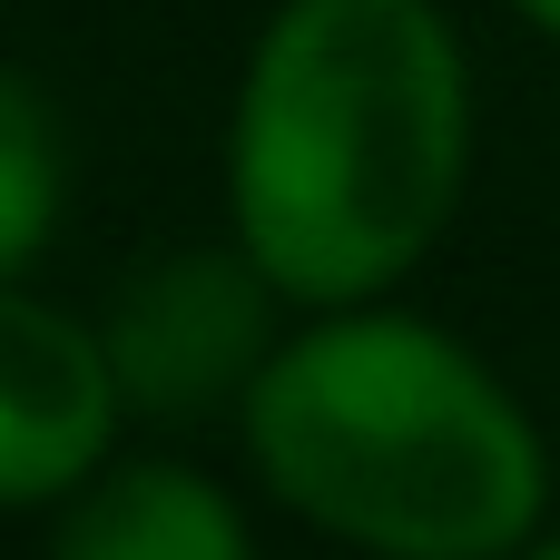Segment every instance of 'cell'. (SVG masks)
<instances>
[{"label": "cell", "instance_id": "cell-1", "mask_svg": "<svg viewBox=\"0 0 560 560\" xmlns=\"http://www.w3.org/2000/svg\"><path fill=\"white\" fill-rule=\"evenodd\" d=\"M472 59L443 0H285L236 79L226 217L285 305H374L453 226Z\"/></svg>", "mask_w": 560, "mask_h": 560}, {"label": "cell", "instance_id": "cell-2", "mask_svg": "<svg viewBox=\"0 0 560 560\" xmlns=\"http://www.w3.org/2000/svg\"><path fill=\"white\" fill-rule=\"evenodd\" d=\"M246 453L266 492L374 560H512L541 541L551 443L443 325L325 305L256 374Z\"/></svg>", "mask_w": 560, "mask_h": 560}, {"label": "cell", "instance_id": "cell-3", "mask_svg": "<svg viewBox=\"0 0 560 560\" xmlns=\"http://www.w3.org/2000/svg\"><path fill=\"white\" fill-rule=\"evenodd\" d=\"M276 276L246 246H177L108 305V364L118 394L158 423H197L217 404H246L276 354Z\"/></svg>", "mask_w": 560, "mask_h": 560}, {"label": "cell", "instance_id": "cell-4", "mask_svg": "<svg viewBox=\"0 0 560 560\" xmlns=\"http://www.w3.org/2000/svg\"><path fill=\"white\" fill-rule=\"evenodd\" d=\"M118 364L108 335L0 285V512L69 502L118 433Z\"/></svg>", "mask_w": 560, "mask_h": 560}, {"label": "cell", "instance_id": "cell-5", "mask_svg": "<svg viewBox=\"0 0 560 560\" xmlns=\"http://www.w3.org/2000/svg\"><path fill=\"white\" fill-rule=\"evenodd\" d=\"M49 560H256V541H246V512L207 472H187V463H98L69 492Z\"/></svg>", "mask_w": 560, "mask_h": 560}, {"label": "cell", "instance_id": "cell-6", "mask_svg": "<svg viewBox=\"0 0 560 560\" xmlns=\"http://www.w3.org/2000/svg\"><path fill=\"white\" fill-rule=\"evenodd\" d=\"M59 187H69V158H59V118H49V98H39L20 69H0V285L49 246V226H59Z\"/></svg>", "mask_w": 560, "mask_h": 560}, {"label": "cell", "instance_id": "cell-7", "mask_svg": "<svg viewBox=\"0 0 560 560\" xmlns=\"http://www.w3.org/2000/svg\"><path fill=\"white\" fill-rule=\"evenodd\" d=\"M512 10H522V20H532V30H541V39L560 49V0H512Z\"/></svg>", "mask_w": 560, "mask_h": 560}, {"label": "cell", "instance_id": "cell-8", "mask_svg": "<svg viewBox=\"0 0 560 560\" xmlns=\"http://www.w3.org/2000/svg\"><path fill=\"white\" fill-rule=\"evenodd\" d=\"M512 560H560V532H551V541H532V551H512Z\"/></svg>", "mask_w": 560, "mask_h": 560}]
</instances>
